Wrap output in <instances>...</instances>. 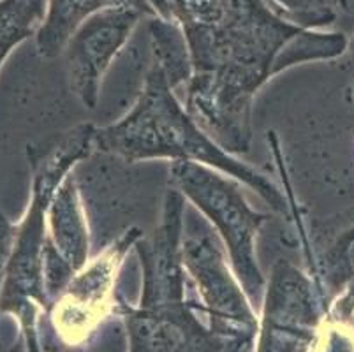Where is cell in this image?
<instances>
[{
  "instance_id": "7a4b0ae2",
  "label": "cell",
  "mask_w": 354,
  "mask_h": 352,
  "mask_svg": "<svg viewBox=\"0 0 354 352\" xmlns=\"http://www.w3.org/2000/svg\"><path fill=\"white\" fill-rule=\"evenodd\" d=\"M94 148L117 155L125 163L171 159L173 163L205 164L249 185L275 212L288 210L286 198L266 174L215 143L180 106L173 85L156 60L133 109L117 124L95 129Z\"/></svg>"
},
{
  "instance_id": "277c9868",
  "label": "cell",
  "mask_w": 354,
  "mask_h": 352,
  "mask_svg": "<svg viewBox=\"0 0 354 352\" xmlns=\"http://www.w3.org/2000/svg\"><path fill=\"white\" fill-rule=\"evenodd\" d=\"M94 125L80 124L64 134L55 136L53 140L44 143V148H30L34 171L32 203L24 224L16 231L6 270V286L0 296V306L20 317L28 352H39L35 338V308H46L48 305L44 287V215L71 167L86 159L94 150Z\"/></svg>"
},
{
  "instance_id": "9a60e30c",
  "label": "cell",
  "mask_w": 354,
  "mask_h": 352,
  "mask_svg": "<svg viewBox=\"0 0 354 352\" xmlns=\"http://www.w3.org/2000/svg\"><path fill=\"white\" fill-rule=\"evenodd\" d=\"M16 231L12 225L6 221L4 215H0V282L4 279L8 270L9 257H11L12 245H15Z\"/></svg>"
},
{
  "instance_id": "4fadbf2b",
  "label": "cell",
  "mask_w": 354,
  "mask_h": 352,
  "mask_svg": "<svg viewBox=\"0 0 354 352\" xmlns=\"http://www.w3.org/2000/svg\"><path fill=\"white\" fill-rule=\"evenodd\" d=\"M317 352H354V340L339 324H330L323 329Z\"/></svg>"
},
{
  "instance_id": "52a82bcc",
  "label": "cell",
  "mask_w": 354,
  "mask_h": 352,
  "mask_svg": "<svg viewBox=\"0 0 354 352\" xmlns=\"http://www.w3.org/2000/svg\"><path fill=\"white\" fill-rule=\"evenodd\" d=\"M141 237L138 228L127 229L101 256L85 264L53 299L51 321L64 345L85 344L108 314L122 263Z\"/></svg>"
},
{
  "instance_id": "ba28073f",
  "label": "cell",
  "mask_w": 354,
  "mask_h": 352,
  "mask_svg": "<svg viewBox=\"0 0 354 352\" xmlns=\"http://www.w3.org/2000/svg\"><path fill=\"white\" fill-rule=\"evenodd\" d=\"M314 286L289 261L273 266L263 298L257 352H308L319 326Z\"/></svg>"
},
{
  "instance_id": "8fae6325",
  "label": "cell",
  "mask_w": 354,
  "mask_h": 352,
  "mask_svg": "<svg viewBox=\"0 0 354 352\" xmlns=\"http://www.w3.org/2000/svg\"><path fill=\"white\" fill-rule=\"evenodd\" d=\"M108 8H133L156 16L147 0H51L46 24L37 37L39 53L44 57L59 55L88 16Z\"/></svg>"
},
{
  "instance_id": "5b68a950",
  "label": "cell",
  "mask_w": 354,
  "mask_h": 352,
  "mask_svg": "<svg viewBox=\"0 0 354 352\" xmlns=\"http://www.w3.org/2000/svg\"><path fill=\"white\" fill-rule=\"evenodd\" d=\"M171 185L214 224L222 243L230 252L233 271L252 305L263 302L265 277L256 257V234L268 221L266 213L249 206L240 185L221 176L205 164L173 163Z\"/></svg>"
},
{
  "instance_id": "2e32d148",
  "label": "cell",
  "mask_w": 354,
  "mask_h": 352,
  "mask_svg": "<svg viewBox=\"0 0 354 352\" xmlns=\"http://www.w3.org/2000/svg\"><path fill=\"white\" fill-rule=\"evenodd\" d=\"M150 8L153 9L156 16L159 18L167 19V21H175V16H173V8L171 0H147Z\"/></svg>"
},
{
  "instance_id": "6da1fadb",
  "label": "cell",
  "mask_w": 354,
  "mask_h": 352,
  "mask_svg": "<svg viewBox=\"0 0 354 352\" xmlns=\"http://www.w3.org/2000/svg\"><path fill=\"white\" fill-rule=\"evenodd\" d=\"M187 41L192 76L187 111L230 154H247L252 102L270 77L342 51V37L291 24L268 0H171Z\"/></svg>"
},
{
  "instance_id": "5bb4252c",
  "label": "cell",
  "mask_w": 354,
  "mask_h": 352,
  "mask_svg": "<svg viewBox=\"0 0 354 352\" xmlns=\"http://www.w3.org/2000/svg\"><path fill=\"white\" fill-rule=\"evenodd\" d=\"M268 2L279 15L289 16V21H292V24L296 21V25H298V21H304V19H307V24H310V21L317 24L315 21L317 15L308 8L305 0H268Z\"/></svg>"
},
{
  "instance_id": "30bf717a",
  "label": "cell",
  "mask_w": 354,
  "mask_h": 352,
  "mask_svg": "<svg viewBox=\"0 0 354 352\" xmlns=\"http://www.w3.org/2000/svg\"><path fill=\"white\" fill-rule=\"evenodd\" d=\"M51 238L46 250L76 275L88 259V229L73 174H67L48 206Z\"/></svg>"
},
{
  "instance_id": "7c38bea8",
  "label": "cell",
  "mask_w": 354,
  "mask_h": 352,
  "mask_svg": "<svg viewBox=\"0 0 354 352\" xmlns=\"http://www.w3.org/2000/svg\"><path fill=\"white\" fill-rule=\"evenodd\" d=\"M148 28L152 37L153 60L162 67L173 89L191 82V53L180 25L176 21H167L159 16H152Z\"/></svg>"
},
{
  "instance_id": "8992f818",
  "label": "cell",
  "mask_w": 354,
  "mask_h": 352,
  "mask_svg": "<svg viewBox=\"0 0 354 352\" xmlns=\"http://www.w3.org/2000/svg\"><path fill=\"white\" fill-rule=\"evenodd\" d=\"M183 270L194 279L208 324L227 340H254L257 319L252 303L227 266L224 243L196 212L185 210L180 238Z\"/></svg>"
},
{
  "instance_id": "3957f363",
  "label": "cell",
  "mask_w": 354,
  "mask_h": 352,
  "mask_svg": "<svg viewBox=\"0 0 354 352\" xmlns=\"http://www.w3.org/2000/svg\"><path fill=\"white\" fill-rule=\"evenodd\" d=\"M183 196L167 190L162 221L150 240L134 248L143 266V295L138 306L118 302L129 333V352H222L227 340L196 317L185 298V270L180 254Z\"/></svg>"
},
{
  "instance_id": "9c48e42d",
  "label": "cell",
  "mask_w": 354,
  "mask_h": 352,
  "mask_svg": "<svg viewBox=\"0 0 354 352\" xmlns=\"http://www.w3.org/2000/svg\"><path fill=\"white\" fill-rule=\"evenodd\" d=\"M143 16L145 12L133 8L102 9L88 16L67 41L71 86L86 108H95L102 74Z\"/></svg>"
}]
</instances>
